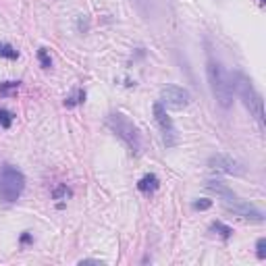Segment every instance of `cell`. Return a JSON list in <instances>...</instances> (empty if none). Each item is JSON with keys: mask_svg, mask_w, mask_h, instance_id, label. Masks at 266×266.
<instances>
[{"mask_svg": "<svg viewBox=\"0 0 266 266\" xmlns=\"http://www.w3.org/2000/svg\"><path fill=\"white\" fill-rule=\"evenodd\" d=\"M154 119H156V123H158L160 131H162V140H164V146H166V148H173V146H177V142H179L177 129H175L173 121H170V117L166 115V108H164L160 102H156V104H154Z\"/></svg>", "mask_w": 266, "mask_h": 266, "instance_id": "cell-7", "label": "cell"}, {"mask_svg": "<svg viewBox=\"0 0 266 266\" xmlns=\"http://www.w3.org/2000/svg\"><path fill=\"white\" fill-rule=\"evenodd\" d=\"M192 102V96L185 87L179 85H164L160 92V104L164 108H173V110H181Z\"/></svg>", "mask_w": 266, "mask_h": 266, "instance_id": "cell-6", "label": "cell"}, {"mask_svg": "<svg viewBox=\"0 0 266 266\" xmlns=\"http://www.w3.org/2000/svg\"><path fill=\"white\" fill-rule=\"evenodd\" d=\"M37 59H40V63H42V67H44V69H50V67H52V59L48 56V52H46L44 48L37 50Z\"/></svg>", "mask_w": 266, "mask_h": 266, "instance_id": "cell-15", "label": "cell"}, {"mask_svg": "<svg viewBox=\"0 0 266 266\" xmlns=\"http://www.w3.org/2000/svg\"><path fill=\"white\" fill-rule=\"evenodd\" d=\"M206 187L210 189V192H216L223 198V206L227 208V210H231L233 214H237V216H241L245 220H252V223H262L264 220V214L258 210L256 206H252L250 202L237 198L231 189L227 185H223L220 181H208Z\"/></svg>", "mask_w": 266, "mask_h": 266, "instance_id": "cell-1", "label": "cell"}, {"mask_svg": "<svg viewBox=\"0 0 266 266\" xmlns=\"http://www.w3.org/2000/svg\"><path fill=\"white\" fill-rule=\"evenodd\" d=\"M212 229H214V231H218L225 239H227V237H231V233H233L231 227H227V225H223V223H218V220H216V223H212Z\"/></svg>", "mask_w": 266, "mask_h": 266, "instance_id": "cell-14", "label": "cell"}, {"mask_svg": "<svg viewBox=\"0 0 266 266\" xmlns=\"http://www.w3.org/2000/svg\"><path fill=\"white\" fill-rule=\"evenodd\" d=\"M208 81L218 106L229 108L233 104V81L216 59H208Z\"/></svg>", "mask_w": 266, "mask_h": 266, "instance_id": "cell-2", "label": "cell"}, {"mask_svg": "<svg viewBox=\"0 0 266 266\" xmlns=\"http://www.w3.org/2000/svg\"><path fill=\"white\" fill-rule=\"evenodd\" d=\"M23 189H25V177L21 170L13 164L0 166V200L13 204L21 198Z\"/></svg>", "mask_w": 266, "mask_h": 266, "instance_id": "cell-3", "label": "cell"}, {"mask_svg": "<svg viewBox=\"0 0 266 266\" xmlns=\"http://www.w3.org/2000/svg\"><path fill=\"white\" fill-rule=\"evenodd\" d=\"M158 185H160L158 177H156V175H152V173H148V175H144V177L140 179L138 189H140L142 194H154L156 189H158Z\"/></svg>", "mask_w": 266, "mask_h": 266, "instance_id": "cell-9", "label": "cell"}, {"mask_svg": "<svg viewBox=\"0 0 266 266\" xmlns=\"http://www.w3.org/2000/svg\"><path fill=\"white\" fill-rule=\"evenodd\" d=\"M0 56H5V59H11V61H15L17 56H19V52L11 46V44H0Z\"/></svg>", "mask_w": 266, "mask_h": 266, "instance_id": "cell-12", "label": "cell"}, {"mask_svg": "<svg viewBox=\"0 0 266 266\" xmlns=\"http://www.w3.org/2000/svg\"><path fill=\"white\" fill-rule=\"evenodd\" d=\"M19 90V81H5L0 83V96H11V94H15Z\"/></svg>", "mask_w": 266, "mask_h": 266, "instance_id": "cell-10", "label": "cell"}, {"mask_svg": "<svg viewBox=\"0 0 266 266\" xmlns=\"http://www.w3.org/2000/svg\"><path fill=\"white\" fill-rule=\"evenodd\" d=\"M210 206H212V200H198V202H194L196 210H208Z\"/></svg>", "mask_w": 266, "mask_h": 266, "instance_id": "cell-18", "label": "cell"}, {"mask_svg": "<svg viewBox=\"0 0 266 266\" xmlns=\"http://www.w3.org/2000/svg\"><path fill=\"white\" fill-rule=\"evenodd\" d=\"M13 123V112L7 108H0V129H9Z\"/></svg>", "mask_w": 266, "mask_h": 266, "instance_id": "cell-11", "label": "cell"}, {"mask_svg": "<svg viewBox=\"0 0 266 266\" xmlns=\"http://www.w3.org/2000/svg\"><path fill=\"white\" fill-rule=\"evenodd\" d=\"M258 3H260V5H264V3H266V0H258Z\"/></svg>", "mask_w": 266, "mask_h": 266, "instance_id": "cell-19", "label": "cell"}, {"mask_svg": "<svg viewBox=\"0 0 266 266\" xmlns=\"http://www.w3.org/2000/svg\"><path fill=\"white\" fill-rule=\"evenodd\" d=\"M83 100H85V92H83V90H79V92H77V96L67 98V100H65V104H67V106H75V104H81Z\"/></svg>", "mask_w": 266, "mask_h": 266, "instance_id": "cell-17", "label": "cell"}, {"mask_svg": "<svg viewBox=\"0 0 266 266\" xmlns=\"http://www.w3.org/2000/svg\"><path fill=\"white\" fill-rule=\"evenodd\" d=\"M208 166L218 170V173H225V175H241L243 173L241 162H237L235 158L227 156V154H214V156H210Z\"/></svg>", "mask_w": 266, "mask_h": 266, "instance_id": "cell-8", "label": "cell"}, {"mask_svg": "<svg viewBox=\"0 0 266 266\" xmlns=\"http://www.w3.org/2000/svg\"><path fill=\"white\" fill-rule=\"evenodd\" d=\"M106 123H108V127L129 146V150L133 152V154H140V150H142L140 131H138L136 125H133V123L123 115V112H112V115H108Z\"/></svg>", "mask_w": 266, "mask_h": 266, "instance_id": "cell-5", "label": "cell"}, {"mask_svg": "<svg viewBox=\"0 0 266 266\" xmlns=\"http://www.w3.org/2000/svg\"><path fill=\"white\" fill-rule=\"evenodd\" d=\"M233 85L237 87V92H239V96H241V102H243V106L250 110V115L260 123V125H264V108H262V96L256 92V87H254V83L245 77V75H241V73H235V77H233Z\"/></svg>", "mask_w": 266, "mask_h": 266, "instance_id": "cell-4", "label": "cell"}, {"mask_svg": "<svg viewBox=\"0 0 266 266\" xmlns=\"http://www.w3.org/2000/svg\"><path fill=\"white\" fill-rule=\"evenodd\" d=\"M256 256H258L260 260L266 258V237H260V239L256 241Z\"/></svg>", "mask_w": 266, "mask_h": 266, "instance_id": "cell-16", "label": "cell"}, {"mask_svg": "<svg viewBox=\"0 0 266 266\" xmlns=\"http://www.w3.org/2000/svg\"><path fill=\"white\" fill-rule=\"evenodd\" d=\"M52 196H54V200H67L69 196H71V189L67 187V185H59L52 192Z\"/></svg>", "mask_w": 266, "mask_h": 266, "instance_id": "cell-13", "label": "cell"}]
</instances>
